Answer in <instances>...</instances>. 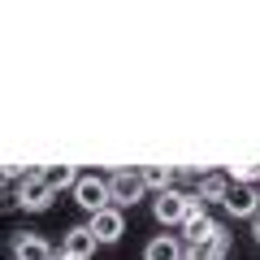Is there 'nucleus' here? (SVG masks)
<instances>
[{
	"label": "nucleus",
	"instance_id": "423d86ee",
	"mask_svg": "<svg viewBox=\"0 0 260 260\" xmlns=\"http://www.w3.org/2000/svg\"><path fill=\"white\" fill-rule=\"evenodd\" d=\"M182 213H186V191H178V186H169L152 200V217L160 225H182Z\"/></svg>",
	"mask_w": 260,
	"mask_h": 260
},
{
	"label": "nucleus",
	"instance_id": "0eeeda50",
	"mask_svg": "<svg viewBox=\"0 0 260 260\" xmlns=\"http://www.w3.org/2000/svg\"><path fill=\"white\" fill-rule=\"evenodd\" d=\"M95 247H100V243L91 239L87 225H70V230L61 234V256H65V260H91Z\"/></svg>",
	"mask_w": 260,
	"mask_h": 260
},
{
	"label": "nucleus",
	"instance_id": "7ed1b4c3",
	"mask_svg": "<svg viewBox=\"0 0 260 260\" xmlns=\"http://www.w3.org/2000/svg\"><path fill=\"white\" fill-rule=\"evenodd\" d=\"M74 204L83 208L87 217H95L100 208H109L113 200H109V178H100V174H78V182H74Z\"/></svg>",
	"mask_w": 260,
	"mask_h": 260
},
{
	"label": "nucleus",
	"instance_id": "dca6fc26",
	"mask_svg": "<svg viewBox=\"0 0 260 260\" xmlns=\"http://www.w3.org/2000/svg\"><path fill=\"white\" fill-rule=\"evenodd\" d=\"M225 256H230V234L221 230V234H217V239L204 247V260H225Z\"/></svg>",
	"mask_w": 260,
	"mask_h": 260
},
{
	"label": "nucleus",
	"instance_id": "ddd939ff",
	"mask_svg": "<svg viewBox=\"0 0 260 260\" xmlns=\"http://www.w3.org/2000/svg\"><path fill=\"white\" fill-rule=\"evenodd\" d=\"M217 234H221V225H217L213 217H204L200 225H191V230H186V247H208Z\"/></svg>",
	"mask_w": 260,
	"mask_h": 260
},
{
	"label": "nucleus",
	"instance_id": "2eb2a0df",
	"mask_svg": "<svg viewBox=\"0 0 260 260\" xmlns=\"http://www.w3.org/2000/svg\"><path fill=\"white\" fill-rule=\"evenodd\" d=\"M204 217H208V204H204V200H200V195H186V213H182V230H191V225H200V221H204Z\"/></svg>",
	"mask_w": 260,
	"mask_h": 260
},
{
	"label": "nucleus",
	"instance_id": "20e7f679",
	"mask_svg": "<svg viewBox=\"0 0 260 260\" xmlns=\"http://www.w3.org/2000/svg\"><path fill=\"white\" fill-rule=\"evenodd\" d=\"M87 230H91V239H95V243H117L121 234H126V213L109 204V208H100V213L87 221Z\"/></svg>",
	"mask_w": 260,
	"mask_h": 260
},
{
	"label": "nucleus",
	"instance_id": "f8f14e48",
	"mask_svg": "<svg viewBox=\"0 0 260 260\" xmlns=\"http://www.w3.org/2000/svg\"><path fill=\"white\" fill-rule=\"evenodd\" d=\"M39 178H44L52 191H65V186L78 182V169L74 165H44V169H39Z\"/></svg>",
	"mask_w": 260,
	"mask_h": 260
},
{
	"label": "nucleus",
	"instance_id": "f3484780",
	"mask_svg": "<svg viewBox=\"0 0 260 260\" xmlns=\"http://www.w3.org/2000/svg\"><path fill=\"white\" fill-rule=\"evenodd\" d=\"M9 182H13V178H9V165H0V191H5Z\"/></svg>",
	"mask_w": 260,
	"mask_h": 260
},
{
	"label": "nucleus",
	"instance_id": "9b49d317",
	"mask_svg": "<svg viewBox=\"0 0 260 260\" xmlns=\"http://www.w3.org/2000/svg\"><path fill=\"white\" fill-rule=\"evenodd\" d=\"M139 178H143V186H148V191H156V195H160V191H169V186L178 182L169 165H143V169H139Z\"/></svg>",
	"mask_w": 260,
	"mask_h": 260
},
{
	"label": "nucleus",
	"instance_id": "4468645a",
	"mask_svg": "<svg viewBox=\"0 0 260 260\" xmlns=\"http://www.w3.org/2000/svg\"><path fill=\"white\" fill-rule=\"evenodd\" d=\"M225 178H230L234 186H260V160H251V165H234Z\"/></svg>",
	"mask_w": 260,
	"mask_h": 260
},
{
	"label": "nucleus",
	"instance_id": "f03ea898",
	"mask_svg": "<svg viewBox=\"0 0 260 260\" xmlns=\"http://www.w3.org/2000/svg\"><path fill=\"white\" fill-rule=\"evenodd\" d=\"M148 195V186H143V178H139V169H113L109 174V200H113V208H135Z\"/></svg>",
	"mask_w": 260,
	"mask_h": 260
},
{
	"label": "nucleus",
	"instance_id": "39448f33",
	"mask_svg": "<svg viewBox=\"0 0 260 260\" xmlns=\"http://www.w3.org/2000/svg\"><path fill=\"white\" fill-rule=\"evenodd\" d=\"M9 251H13V260H52L56 256V251L48 247V239L35 234V230H18L9 239Z\"/></svg>",
	"mask_w": 260,
	"mask_h": 260
},
{
	"label": "nucleus",
	"instance_id": "a211bd4d",
	"mask_svg": "<svg viewBox=\"0 0 260 260\" xmlns=\"http://www.w3.org/2000/svg\"><path fill=\"white\" fill-rule=\"evenodd\" d=\"M251 239H256V243H260V213H256V217H251Z\"/></svg>",
	"mask_w": 260,
	"mask_h": 260
},
{
	"label": "nucleus",
	"instance_id": "1a4fd4ad",
	"mask_svg": "<svg viewBox=\"0 0 260 260\" xmlns=\"http://www.w3.org/2000/svg\"><path fill=\"white\" fill-rule=\"evenodd\" d=\"M143 260H182V239H174V234H156V239H148Z\"/></svg>",
	"mask_w": 260,
	"mask_h": 260
},
{
	"label": "nucleus",
	"instance_id": "6e6552de",
	"mask_svg": "<svg viewBox=\"0 0 260 260\" xmlns=\"http://www.w3.org/2000/svg\"><path fill=\"white\" fill-rule=\"evenodd\" d=\"M221 208H225L230 217H247V221H251V217L260 213V204H256V186H234V182H230V195L221 200Z\"/></svg>",
	"mask_w": 260,
	"mask_h": 260
},
{
	"label": "nucleus",
	"instance_id": "6ab92c4d",
	"mask_svg": "<svg viewBox=\"0 0 260 260\" xmlns=\"http://www.w3.org/2000/svg\"><path fill=\"white\" fill-rule=\"evenodd\" d=\"M256 204H260V186H256Z\"/></svg>",
	"mask_w": 260,
	"mask_h": 260
},
{
	"label": "nucleus",
	"instance_id": "9d476101",
	"mask_svg": "<svg viewBox=\"0 0 260 260\" xmlns=\"http://www.w3.org/2000/svg\"><path fill=\"white\" fill-rule=\"evenodd\" d=\"M195 195H200V200H204V204H221L225 195H230V178L225 174H204V178H195Z\"/></svg>",
	"mask_w": 260,
	"mask_h": 260
},
{
	"label": "nucleus",
	"instance_id": "f257e3e1",
	"mask_svg": "<svg viewBox=\"0 0 260 260\" xmlns=\"http://www.w3.org/2000/svg\"><path fill=\"white\" fill-rule=\"evenodd\" d=\"M13 200H18V213H48V208H52V200H56V191L39 178V169H30L26 178H18Z\"/></svg>",
	"mask_w": 260,
	"mask_h": 260
},
{
	"label": "nucleus",
	"instance_id": "aec40b11",
	"mask_svg": "<svg viewBox=\"0 0 260 260\" xmlns=\"http://www.w3.org/2000/svg\"><path fill=\"white\" fill-rule=\"evenodd\" d=\"M56 260H65V256H56Z\"/></svg>",
	"mask_w": 260,
	"mask_h": 260
}]
</instances>
